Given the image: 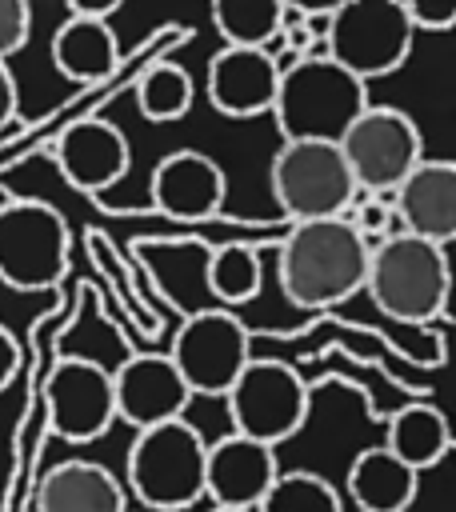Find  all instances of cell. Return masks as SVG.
Segmentation results:
<instances>
[{"mask_svg":"<svg viewBox=\"0 0 456 512\" xmlns=\"http://www.w3.org/2000/svg\"><path fill=\"white\" fill-rule=\"evenodd\" d=\"M276 84H280V64L272 52L260 48H220L208 60V104L220 116L232 120H252L272 112L276 100Z\"/></svg>","mask_w":456,"mask_h":512,"instance_id":"16","label":"cell"},{"mask_svg":"<svg viewBox=\"0 0 456 512\" xmlns=\"http://www.w3.org/2000/svg\"><path fill=\"white\" fill-rule=\"evenodd\" d=\"M368 104V84L336 68L328 56H296L292 64H280L272 116L284 144H340Z\"/></svg>","mask_w":456,"mask_h":512,"instance_id":"2","label":"cell"},{"mask_svg":"<svg viewBox=\"0 0 456 512\" xmlns=\"http://www.w3.org/2000/svg\"><path fill=\"white\" fill-rule=\"evenodd\" d=\"M392 220L404 236L444 248L456 236V164L420 160L392 192Z\"/></svg>","mask_w":456,"mask_h":512,"instance_id":"15","label":"cell"},{"mask_svg":"<svg viewBox=\"0 0 456 512\" xmlns=\"http://www.w3.org/2000/svg\"><path fill=\"white\" fill-rule=\"evenodd\" d=\"M380 448H388L404 468H412L420 476L424 468H436L452 452L448 416L432 404H404L400 412H392L388 436Z\"/></svg>","mask_w":456,"mask_h":512,"instance_id":"21","label":"cell"},{"mask_svg":"<svg viewBox=\"0 0 456 512\" xmlns=\"http://www.w3.org/2000/svg\"><path fill=\"white\" fill-rule=\"evenodd\" d=\"M32 512H128V496L104 464L64 460L40 476Z\"/></svg>","mask_w":456,"mask_h":512,"instance_id":"18","label":"cell"},{"mask_svg":"<svg viewBox=\"0 0 456 512\" xmlns=\"http://www.w3.org/2000/svg\"><path fill=\"white\" fill-rule=\"evenodd\" d=\"M336 148L348 164L356 192H372L376 200L392 196L404 184V176L424 160V144L412 116L384 104H368Z\"/></svg>","mask_w":456,"mask_h":512,"instance_id":"10","label":"cell"},{"mask_svg":"<svg viewBox=\"0 0 456 512\" xmlns=\"http://www.w3.org/2000/svg\"><path fill=\"white\" fill-rule=\"evenodd\" d=\"M112 400H116V420L144 432L168 420H184L192 392L184 388L180 372L164 352H136L112 372Z\"/></svg>","mask_w":456,"mask_h":512,"instance_id":"12","label":"cell"},{"mask_svg":"<svg viewBox=\"0 0 456 512\" xmlns=\"http://www.w3.org/2000/svg\"><path fill=\"white\" fill-rule=\"evenodd\" d=\"M212 24L224 36V48L268 52V44L280 40V0H216Z\"/></svg>","mask_w":456,"mask_h":512,"instance_id":"22","label":"cell"},{"mask_svg":"<svg viewBox=\"0 0 456 512\" xmlns=\"http://www.w3.org/2000/svg\"><path fill=\"white\" fill-rule=\"evenodd\" d=\"M16 372H20V340L12 336V328L0 324V392L16 380Z\"/></svg>","mask_w":456,"mask_h":512,"instance_id":"28","label":"cell"},{"mask_svg":"<svg viewBox=\"0 0 456 512\" xmlns=\"http://www.w3.org/2000/svg\"><path fill=\"white\" fill-rule=\"evenodd\" d=\"M72 232L64 216L44 200L0 204V284L12 292H48L68 268Z\"/></svg>","mask_w":456,"mask_h":512,"instance_id":"6","label":"cell"},{"mask_svg":"<svg viewBox=\"0 0 456 512\" xmlns=\"http://www.w3.org/2000/svg\"><path fill=\"white\" fill-rule=\"evenodd\" d=\"M256 512H344V508H340V492L320 472L296 468V472H280L272 480V488L264 492Z\"/></svg>","mask_w":456,"mask_h":512,"instance_id":"25","label":"cell"},{"mask_svg":"<svg viewBox=\"0 0 456 512\" xmlns=\"http://www.w3.org/2000/svg\"><path fill=\"white\" fill-rule=\"evenodd\" d=\"M152 208L180 224H204L224 208V168L192 148L168 152L152 172Z\"/></svg>","mask_w":456,"mask_h":512,"instance_id":"14","label":"cell"},{"mask_svg":"<svg viewBox=\"0 0 456 512\" xmlns=\"http://www.w3.org/2000/svg\"><path fill=\"white\" fill-rule=\"evenodd\" d=\"M400 8H404V16H408V24H412V32H448L452 24H456V8H452V0H400Z\"/></svg>","mask_w":456,"mask_h":512,"instance_id":"27","label":"cell"},{"mask_svg":"<svg viewBox=\"0 0 456 512\" xmlns=\"http://www.w3.org/2000/svg\"><path fill=\"white\" fill-rule=\"evenodd\" d=\"M364 292L388 320L400 324L436 320L448 312V292H452L448 256L440 244L392 232L368 252Z\"/></svg>","mask_w":456,"mask_h":512,"instance_id":"3","label":"cell"},{"mask_svg":"<svg viewBox=\"0 0 456 512\" xmlns=\"http://www.w3.org/2000/svg\"><path fill=\"white\" fill-rule=\"evenodd\" d=\"M208 440L188 420L136 432L128 448V488L144 512H184L204 500Z\"/></svg>","mask_w":456,"mask_h":512,"instance_id":"4","label":"cell"},{"mask_svg":"<svg viewBox=\"0 0 456 512\" xmlns=\"http://www.w3.org/2000/svg\"><path fill=\"white\" fill-rule=\"evenodd\" d=\"M52 64L60 76H68L76 84L108 80L120 64V40H116L108 20L68 16L52 32Z\"/></svg>","mask_w":456,"mask_h":512,"instance_id":"19","label":"cell"},{"mask_svg":"<svg viewBox=\"0 0 456 512\" xmlns=\"http://www.w3.org/2000/svg\"><path fill=\"white\" fill-rule=\"evenodd\" d=\"M260 280H264V264H260V252L248 248V244H220L212 256H208V268H204V284L216 300L224 304H244L260 292Z\"/></svg>","mask_w":456,"mask_h":512,"instance_id":"24","label":"cell"},{"mask_svg":"<svg viewBox=\"0 0 456 512\" xmlns=\"http://www.w3.org/2000/svg\"><path fill=\"white\" fill-rule=\"evenodd\" d=\"M116 420L112 372L84 356L56 360L48 376V428L68 444L100 440Z\"/></svg>","mask_w":456,"mask_h":512,"instance_id":"11","label":"cell"},{"mask_svg":"<svg viewBox=\"0 0 456 512\" xmlns=\"http://www.w3.org/2000/svg\"><path fill=\"white\" fill-rule=\"evenodd\" d=\"M16 108H20V88H16V76H12L8 60H0V132L16 120Z\"/></svg>","mask_w":456,"mask_h":512,"instance_id":"29","label":"cell"},{"mask_svg":"<svg viewBox=\"0 0 456 512\" xmlns=\"http://www.w3.org/2000/svg\"><path fill=\"white\" fill-rule=\"evenodd\" d=\"M56 168L60 176L76 188V192H108L116 180H124L128 172V140L116 124L108 120H76L60 132L56 140Z\"/></svg>","mask_w":456,"mask_h":512,"instance_id":"17","label":"cell"},{"mask_svg":"<svg viewBox=\"0 0 456 512\" xmlns=\"http://www.w3.org/2000/svg\"><path fill=\"white\" fill-rule=\"evenodd\" d=\"M120 0H72L68 16H92V20H108V12H116Z\"/></svg>","mask_w":456,"mask_h":512,"instance_id":"30","label":"cell"},{"mask_svg":"<svg viewBox=\"0 0 456 512\" xmlns=\"http://www.w3.org/2000/svg\"><path fill=\"white\" fill-rule=\"evenodd\" d=\"M192 396H228L236 376L252 360V332L228 308L192 312L164 352Z\"/></svg>","mask_w":456,"mask_h":512,"instance_id":"9","label":"cell"},{"mask_svg":"<svg viewBox=\"0 0 456 512\" xmlns=\"http://www.w3.org/2000/svg\"><path fill=\"white\" fill-rule=\"evenodd\" d=\"M412 24L400 0H344L328 12L324 56L360 84L396 72L412 52Z\"/></svg>","mask_w":456,"mask_h":512,"instance_id":"5","label":"cell"},{"mask_svg":"<svg viewBox=\"0 0 456 512\" xmlns=\"http://www.w3.org/2000/svg\"><path fill=\"white\" fill-rule=\"evenodd\" d=\"M276 476H280L276 448H264L256 440H244L236 432H228L216 444H208L204 496L212 500V508L256 512V504L264 500V492L272 488Z\"/></svg>","mask_w":456,"mask_h":512,"instance_id":"13","label":"cell"},{"mask_svg":"<svg viewBox=\"0 0 456 512\" xmlns=\"http://www.w3.org/2000/svg\"><path fill=\"white\" fill-rule=\"evenodd\" d=\"M32 32V8L24 0H0V60L16 56L28 44Z\"/></svg>","mask_w":456,"mask_h":512,"instance_id":"26","label":"cell"},{"mask_svg":"<svg viewBox=\"0 0 456 512\" xmlns=\"http://www.w3.org/2000/svg\"><path fill=\"white\" fill-rule=\"evenodd\" d=\"M224 400H228L232 432L264 448L292 440L312 408V392L304 376L284 360H260V356L248 360V368L236 376Z\"/></svg>","mask_w":456,"mask_h":512,"instance_id":"7","label":"cell"},{"mask_svg":"<svg viewBox=\"0 0 456 512\" xmlns=\"http://www.w3.org/2000/svg\"><path fill=\"white\" fill-rule=\"evenodd\" d=\"M420 476L404 468L388 448H364L348 464V500L356 512H408Z\"/></svg>","mask_w":456,"mask_h":512,"instance_id":"20","label":"cell"},{"mask_svg":"<svg viewBox=\"0 0 456 512\" xmlns=\"http://www.w3.org/2000/svg\"><path fill=\"white\" fill-rule=\"evenodd\" d=\"M368 252L372 244L348 224V216L292 224L276 256L280 288L296 308L344 304L348 296L364 292Z\"/></svg>","mask_w":456,"mask_h":512,"instance_id":"1","label":"cell"},{"mask_svg":"<svg viewBox=\"0 0 456 512\" xmlns=\"http://www.w3.org/2000/svg\"><path fill=\"white\" fill-rule=\"evenodd\" d=\"M212 512H228V508H212Z\"/></svg>","mask_w":456,"mask_h":512,"instance_id":"31","label":"cell"},{"mask_svg":"<svg viewBox=\"0 0 456 512\" xmlns=\"http://www.w3.org/2000/svg\"><path fill=\"white\" fill-rule=\"evenodd\" d=\"M192 96H196L192 76L172 60H160V64L144 68L140 80H136V108L152 124H172V120L188 116Z\"/></svg>","mask_w":456,"mask_h":512,"instance_id":"23","label":"cell"},{"mask_svg":"<svg viewBox=\"0 0 456 512\" xmlns=\"http://www.w3.org/2000/svg\"><path fill=\"white\" fill-rule=\"evenodd\" d=\"M268 180H272V200L292 224L348 216L356 200V184L336 144H300V140L280 144Z\"/></svg>","mask_w":456,"mask_h":512,"instance_id":"8","label":"cell"}]
</instances>
